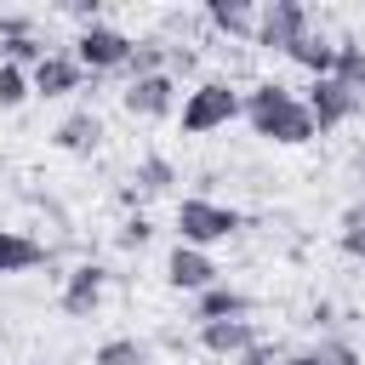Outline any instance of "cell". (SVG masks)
Instances as JSON below:
<instances>
[{"mask_svg":"<svg viewBox=\"0 0 365 365\" xmlns=\"http://www.w3.org/2000/svg\"><path fill=\"white\" fill-rule=\"evenodd\" d=\"M285 57H291L297 68H308L314 80H325V74H331V63H336V40H325L319 29H308L302 40H291V51H285Z\"/></svg>","mask_w":365,"mask_h":365,"instance_id":"cell-13","label":"cell"},{"mask_svg":"<svg viewBox=\"0 0 365 365\" xmlns=\"http://www.w3.org/2000/svg\"><path fill=\"white\" fill-rule=\"evenodd\" d=\"M359 103H365V97H354V91H348L342 80H331V74H325V80H308V97H302V108L314 114V125H319V131H331V125L354 120V114H359Z\"/></svg>","mask_w":365,"mask_h":365,"instance_id":"cell-5","label":"cell"},{"mask_svg":"<svg viewBox=\"0 0 365 365\" xmlns=\"http://www.w3.org/2000/svg\"><path fill=\"white\" fill-rule=\"evenodd\" d=\"M97 365H143V342L114 336V342H103V348H97Z\"/></svg>","mask_w":365,"mask_h":365,"instance_id":"cell-22","label":"cell"},{"mask_svg":"<svg viewBox=\"0 0 365 365\" xmlns=\"http://www.w3.org/2000/svg\"><path fill=\"white\" fill-rule=\"evenodd\" d=\"M120 108H125L131 120H165V114L177 108V80H171V74L131 80V86L120 91Z\"/></svg>","mask_w":365,"mask_h":365,"instance_id":"cell-6","label":"cell"},{"mask_svg":"<svg viewBox=\"0 0 365 365\" xmlns=\"http://www.w3.org/2000/svg\"><path fill=\"white\" fill-rule=\"evenodd\" d=\"M51 143H57L63 154H91V148L103 143V120H97L91 108H80V114H68V120L51 131Z\"/></svg>","mask_w":365,"mask_h":365,"instance_id":"cell-11","label":"cell"},{"mask_svg":"<svg viewBox=\"0 0 365 365\" xmlns=\"http://www.w3.org/2000/svg\"><path fill=\"white\" fill-rule=\"evenodd\" d=\"M63 11H68V17H80L86 29H91V23H103V6H97V0H63Z\"/></svg>","mask_w":365,"mask_h":365,"instance_id":"cell-24","label":"cell"},{"mask_svg":"<svg viewBox=\"0 0 365 365\" xmlns=\"http://www.w3.org/2000/svg\"><path fill=\"white\" fill-rule=\"evenodd\" d=\"M319 365H359V354L348 348V342H319V348H308Z\"/></svg>","mask_w":365,"mask_h":365,"instance_id":"cell-23","label":"cell"},{"mask_svg":"<svg viewBox=\"0 0 365 365\" xmlns=\"http://www.w3.org/2000/svg\"><path fill=\"white\" fill-rule=\"evenodd\" d=\"M40 262H46V245L40 240H29L17 228H0V274H29Z\"/></svg>","mask_w":365,"mask_h":365,"instance_id":"cell-14","label":"cell"},{"mask_svg":"<svg viewBox=\"0 0 365 365\" xmlns=\"http://www.w3.org/2000/svg\"><path fill=\"white\" fill-rule=\"evenodd\" d=\"M336 245H342V251H348L354 262H365V205H348V211H342Z\"/></svg>","mask_w":365,"mask_h":365,"instance_id":"cell-19","label":"cell"},{"mask_svg":"<svg viewBox=\"0 0 365 365\" xmlns=\"http://www.w3.org/2000/svg\"><path fill=\"white\" fill-rule=\"evenodd\" d=\"M171 182H177V165L171 160H160V154L137 160V194H165Z\"/></svg>","mask_w":365,"mask_h":365,"instance_id":"cell-18","label":"cell"},{"mask_svg":"<svg viewBox=\"0 0 365 365\" xmlns=\"http://www.w3.org/2000/svg\"><path fill=\"white\" fill-rule=\"evenodd\" d=\"M34 91H29V74L23 68H11V63H0V108H23Z\"/></svg>","mask_w":365,"mask_h":365,"instance_id":"cell-20","label":"cell"},{"mask_svg":"<svg viewBox=\"0 0 365 365\" xmlns=\"http://www.w3.org/2000/svg\"><path fill=\"white\" fill-rule=\"evenodd\" d=\"M228 234H240V211L234 205H217V200H200V194L177 200V245L205 251V245H217Z\"/></svg>","mask_w":365,"mask_h":365,"instance_id":"cell-1","label":"cell"},{"mask_svg":"<svg viewBox=\"0 0 365 365\" xmlns=\"http://www.w3.org/2000/svg\"><path fill=\"white\" fill-rule=\"evenodd\" d=\"M314 23H308V6L302 0H268L262 11H257V34H251V46H262V51H291V40H302Z\"/></svg>","mask_w":365,"mask_h":365,"instance_id":"cell-4","label":"cell"},{"mask_svg":"<svg viewBox=\"0 0 365 365\" xmlns=\"http://www.w3.org/2000/svg\"><path fill=\"white\" fill-rule=\"evenodd\" d=\"M148 240H154V222H148L143 211H137V217H125V222H120V234H114V245H120V251H143Z\"/></svg>","mask_w":365,"mask_h":365,"instance_id":"cell-21","label":"cell"},{"mask_svg":"<svg viewBox=\"0 0 365 365\" xmlns=\"http://www.w3.org/2000/svg\"><path fill=\"white\" fill-rule=\"evenodd\" d=\"M285 365H319V359H314V354H291Z\"/></svg>","mask_w":365,"mask_h":365,"instance_id":"cell-26","label":"cell"},{"mask_svg":"<svg viewBox=\"0 0 365 365\" xmlns=\"http://www.w3.org/2000/svg\"><path fill=\"white\" fill-rule=\"evenodd\" d=\"M200 342H205L211 354H222V359H240V354L257 342V325H251V319H211V325H200Z\"/></svg>","mask_w":365,"mask_h":365,"instance_id":"cell-10","label":"cell"},{"mask_svg":"<svg viewBox=\"0 0 365 365\" xmlns=\"http://www.w3.org/2000/svg\"><path fill=\"white\" fill-rule=\"evenodd\" d=\"M331 80H342L354 97H365V46H359V40H336V63H331Z\"/></svg>","mask_w":365,"mask_h":365,"instance_id":"cell-16","label":"cell"},{"mask_svg":"<svg viewBox=\"0 0 365 365\" xmlns=\"http://www.w3.org/2000/svg\"><path fill=\"white\" fill-rule=\"evenodd\" d=\"M80 80H86V68H80L68 51H46V57L29 68V91H34V97H68V91H80Z\"/></svg>","mask_w":365,"mask_h":365,"instance_id":"cell-7","label":"cell"},{"mask_svg":"<svg viewBox=\"0 0 365 365\" xmlns=\"http://www.w3.org/2000/svg\"><path fill=\"white\" fill-rule=\"evenodd\" d=\"M217 262H211V251H194V245H171V257H165V279L177 285V291H211L217 285Z\"/></svg>","mask_w":365,"mask_h":365,"instance_id":"cell-8","label":"cell"},{"mask_svg":"<svg viewBox=\"0 0 365 365\" xmlns=\"http://www.w3.org/2000/svg\"><path fill=\"white\" fill-rule=\"evenodd\" d=\"M240 365H274V348H262V342H251V348L240 354Z\"/></svg>","mask_w":365,"mask_h":365,"instance_id":"cell-25","label":"cell"},{"mask_svg":"<svg viewBox=\"0 0 365 365\" xmlns=\"http://www.w3.org/2000/svg\"><path fill=\"white\" fill-rule=\"evenodd\" d=\"M103 285H108V274H103L97 262H80V268L63 279V297H57L63 314H68V319H91L97 302H103Z\"/></svg>","mask_w":365,"mask_h":365,"instance_id":"cell-9","label":"cell"},{"mask_svg":"<svg viewBox=\"0 0 365 365\" xmlns=\"http://www.w3.org/2000/svg\"><path fill=\"white\" fill-rule=\"evenodd\" d=\"M165 63H171V51H165L160 40H131L125 74H131V80H148V74H165Z\"/></svg>","mask_w":365,"mask_h":365,"instance_id":"cell-17","label":"cell"},{"mask_svg":"<svg viewBox=\"0 0 365 365\" xmlns=\"http://www.w3.org/2000/svg\"><path fill=\"white\" fill-rule=\"evenodd\" d=\"M68 57H74L80 68H91V74L125 68V57H131V34L114 29V23H91V29L74 34V51H68Z\"/></svg>","mask_w":365,"mask_h":365,"instance_id":"cell-3","label":"cell"},{"mask_svg":"<svg viewBox=\"0 0 365 365\" xmlns=\"http://www.w3.org/2000/svg\"><path fill=\"white\" fill-rule=\"evenodd\" d=\"M245 314H251V297L234 291V285H211V291H200V302H194V319H200V325H211V319H245Z\"/></svg>","mask_w":365,"mask_h":365,"instance_id":"cell-12","label":"cell"},{"mask_svg":"<svg viewBox=\"0 0 365 365\" xmlns=\"http://www.w3.org/2000/svg\"><path fill=\"white\" fill-rule=\"evenodd\" d=\"M354 165H359V171H365V143H359V154H354Z\"/></svg>","mask_w":365,"mask_h":365,"instance_id":"cell-27","label":"cell"},{"mask_svg":"<svg viewBox=\"0 0 365 365\" xmlns=\"http://www.w3.org/2000/svg\"><path fill=\"white\" fill-rule=\"evenodd\" d=\"M205 17H211V29H222V34H234V40H251V34H257L251 0H211Z\"/></svg>","mask_w":365,"mask_h":365,"instance_id":"cell-15","label":"cell"},{"mask_svg":"<svg viewBox=\"0 0 365 365\" xmlns=\"http://www.w3.org/2000/svg\"><path fill=\"white\" fill-rule=\"evenodd\" d=\"M234 114H240V91H234L228 80H200V86L182 97V131H188V137L222 131Z\"/></svg>","mask_w":365,"mask_h":365,"instance_id":"cell-2","label":"cell"}]
</instances>
